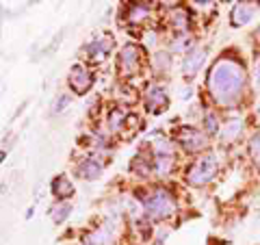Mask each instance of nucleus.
<instances>
[{"label": "nucleus", "mask_w": 260, "mask_h": 245, "mask_svg": "<svg viewBox=\"0 0 260 245\" xmlns=\"http://www.w3.org/2000/svg\"><path fill=\"white\" fill-rule=\"evenodd\" d=\"M243 85H245V72H243L239 63L230 59H221L213 65L208 76V87L217 102L221 104L234 102L239 98Z\"/></svg>", "instance_id": "1"}, {"label": "nucleus", "mask_w": 260, "mask_h": 245, "mask_svg": "<svg viewBox=\"0 0 260 245\" xmlns=\"http://www.w3.org/2000/svg\"><path fill=\"white\" fill-rule=\"evenodd\" d=\"M219 169V161L215 154H206V157H202L193 163V165L189 167V171H186V180H189V185L193 187H202L210 182L215 178Z\"/></svg>", "instance_id": "2"}, {"label": "nucleus", "mask_w": 260, "mask_h": 245, "mask_svg": "<svg viewBox=\"0 0 260 245\" xmlns=\"http://www.w3.org/2000/svg\"><path fill=\"white\" fill-rule=\"evenodd\" d=\"M176 210V200L167 191H156L145 200V215L152 219L169 217Z\"/></svg>", "instance_id": "3"}, {"label": "nucleus", "mask_w": 260, "mask_h": 245, "mask_svg": "<svg viewBox=\"0 0 260 245\" xmlns=\"http://www.w3.org/2000/svg\"><path fill=\"white\" fill-rule=\"evenodd\" d=\"M141 50L137 46H124L121 48V52H119V63H117V68H119V74L121 76H135L137 72L141 70Z\"/></svg>", "instance_id": "4"}, {"label": "nucleus", "mask_w": 260, "mask_h": 245, "mask_svg": "<svg viewBox=\"0 0 260 245\" xmlns=\"http://www.w3.org/2000/svg\"><path fill=\"white\" fill-rule=\"evenodd\" d=\"M68 83L76 94H87L89 89H91V85H93V76L89 74V72H85L80 65H74V68L70 70Z\"/></svg>", "instance_id": "5"}, {"label": "nucleus", "mask_w": 260, "mask_h": 245, "mask_svg": "<svg viewBox=\"0 0 260 245\" xmlns=\"http://www.w3.org/2000/svg\"><path fill=\"white\" fill-rule=\"evenodd\" d=\"M204 59H206V48H195V50H191L182 61V74L186 78H193L200 72L202 65H204Z\"/></svg>", "instance_id": "6"}, {"label": "nucleus", "mask_w": 260, "mask_h": 245, "mask_svg": "<svg viewBox=\"0 0 260 245\" xmlns=\"http://www.w3.org/2000/svg\"><path fill=\"white\" fill-rule=\"evenodd\" d=\"M178 141H180L182 145L189 152H195V150H202L206 145V139L204 135L200 133V130H195V128H182L180 133H178Z\"/></svg>", "instance_id": "7"}, {"label": "nucleus", "mask_w": 260, "mask_h": 245, "mask_svg": "<svg viewBox=\"0 0 260 245\" xmlns=\"http://www.w3.org/2000/svg\"><path fill=\"white\" fill-rule=\"evenodd\" d=\"M145 104L150 107L152 113H162L167 109V94L165 89L158 87V85H152L145 94Z\"/></svg>", "instance_id": "8"}, {"label": "nucleus", "mask_w": 260, "mask_h": 245, "mask_svg": "<svg viewBox=\"0 0 260 245\" xmlns=\"http://www.w3.org/2000/svg\"><path fill=\"white\" fill-rule=\"evenodd\" d=\"M258 9V5H251V3H237L234 9L230 13V20H232V26H243L245 22H249L254 18V13Z\"/></svg>", "instance_id": "9"}, {"label": "nucleus", "mask_w": 260, "mask_h": 245, "mask_svg": "<svg viewBox=\"0 0 260 245\" xmlns=\"http://www.w3.org/2000/svg\"><path fill=\"white\" fill-rule=\"evenodd\" d=\"M78 174L83 176L85 180H95V178L102 174V163L98 159H85L78 165Z\"/></svg>", "instance_id": "10"}, {"label": "nucleus", "mask_w": 260, "mask_h": 245, "mask_svg": "<svg viewBox=\"0 0 260 245\" xmlns=\"http://www.w3.org/2000/svg\"><path fill=\"white\" fill-rule=\"evenodd\" d=\"M52 193H54L59 200H68V198H72V195H74V185L70 182V178L56 176L54 180H52Z\"/></svg>", "instance_id": "11"}, {"label": "nucleus", "mask_w": 260, "mask_h": 245, "mask_svg": "<svg viewBox=\"0 0 260 245\" xmlns=\"http://www.w3.org/2000/svg\"><path fill=\"white\" fill-rule=\"evenodd\" d=\"M169 22H172V26H176L178 30H184L189 26V13H186L182 7H176V9L169 11Z\"/></svg>", "instance_id": "12"}, {"label": "nucleus", "mask_w": 260, "mask_h": 245, "mask_svg": "<svg viewBox=\"0 0 260 245\" xmlns=\"http://www.w3.org/2000/svg\"><path fill=\"white\" fill-rule=\"evenodd\" d=\"M241 130H243V126H241L239 119H237V121H228L225 128L221 130V139H223L225 143H230L232 139H237V137L241 135Z\"/></svg>", "instance_id": "13"}, {"label": "nucleus", "mask_w": 260, "mask_h": 245, "mask_svg": "<svg viewBox=\"0 0 260 245\" xmlns=\"http://www.w3.org/2000/svg\"><path fill=\"white\" fill-rule=\"evenodd\" d=\"M70 210H72V206H70L68 202H61V204H56V206H52V222L54 224L65 222L68 215H70Z\"/></svg>", "instance_id": "14"}, {"label": "nucleus", "mask_w": 260, "mask_h": 245, "mask_svg": "<svg viewBox=\"0 0 260 245\" xmlns=\"http://www.w3.org/2000/svg\"><path fill=\"white\" fill-rule=\"evenodd\" d=\"M249 154H251V159H254V163H258V165H260V135L251 137V141H249Z\"/></svg>", "instance_id": "15"}, {"label": "nucleus", "mask_w": 260, "mask_h": 245, "mask_svg": "<svg viewBox=\"0 0 260 245\" xmlns=\"http://www.w3.org/2000/svg\"><path fill=\"white\" fill-rule=\"evenodd\" d=\"M169 61H172V59H169V54H156V56H154V63L158 65V70H167Z\"/></svg>", "instance_id": "16"}, {"label": "nucleus", "mask_w": 260, "mask_h": 245, "mask_svg": "<svg viewBox=\"0 0 260 245\" xmlns=\"http://www.w3.org/2000/svg\"><path fill=\"white\" fill-rule=\"evenodd\" d=\"M204 124H206V130H208V133H217V117L213 115V113H208V115H206Z\"/></svg>", "instance_id": "17"}, {"label": "nucleus", "mask_w": 260, "mask_h": 245, "mask_svg": "<svg viewBox=\"0 0 260 245\" xmlns=\"http://www.w3.org/2000/svg\"><path fill=\"white\" fill-rule=\"evenodd\" d=\"M68 102H70V98H68V96H59V98H56V102H54V107H52V113H59L61 107H65Z\"/></svg>", "instance_id": "18"}, {"label": "nucleus", "mask_w": 260, "mask_h": 245, "mask_svg": "<svg viewBox=\"0 0 260 245\" xmlns=\"http://www.w3.org/2000/svg\"><path fill=\"white\" fill-rule=\"evenodd\" d=\"M189 44H191V39H189V37H184L182 42H176V44H174V50H184V48L189 46Z\"/></svg>", "instance_id": "19"}, {"label": "nucleus", "mask_w": 260, "mask_h": 245, "mask_svg": "<svg viewBox=\"0 0 260 245\" xmlns=\"http://www.w3.org/2000/svg\"><path fill=\"white\" fill-rule=\"evenodd\" d=\"M254 72H256V83L260 85V59L256 61V70H254Z\"/></svg>", "instance_id": "20"}, {"label": "nucleus", "mask_w": 260, "mask_h": 245, "mask_svg": "<svg viewBox=\"0 0 260 245\" xmlns=\"http://www.w3.org/2000/svg\"><path fill=\"white\" fill-rule=\"evenodd\" d=\"M5 157H7V154H5V152H0V165H3V161H5Z\"/></svg>", "instance_id": "21"}, {"label": "nucleus", "mask_w": 260, "mask_h": 245, "mask_svg": "<svg viewBox=\"0 0 260 245\" xmlns=\"http://www.w3.org/2000/svg\"><path fill=\"white\" fill-rule=\"evenodd\" d=\"M256 39H258V42H260V26H258V30H256Z\"/></svg>", "instance_id": "22"}, {"label": "nucleus", "mask_w": 260, "mask_h": 245, "mask_svg": "<svg viewBox=\"0 0 260 245\" xmlns=\"http://www.w3.org/2000/svg\"><path fill=\"white\" fill-rule=\"evenodd\" d=\"M258 117H260V107H258Z\"/></svg>", "instance_id": "23"}]
</instances>
